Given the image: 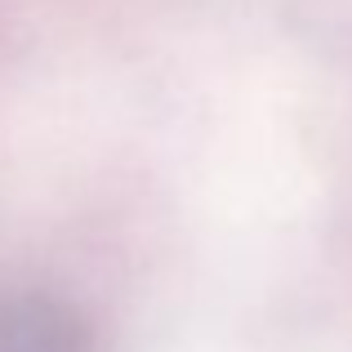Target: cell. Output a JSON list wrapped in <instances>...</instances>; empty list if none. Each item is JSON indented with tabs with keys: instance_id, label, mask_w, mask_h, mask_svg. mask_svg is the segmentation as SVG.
I'll use <instances>...</instances> for the list:
<instances>
[{
	"instance_id": "obj_1",
	"label": "cell",
	"mask_w": 352,
	"mask_h": 352,
	"mask_svg": "<svg viewBox=\"0 0 352 352\" xmlns=\"http://www.w3.org/2000/svg\"><path fill=\"white\" fill-rule=\"evenodd\" d=\"M0 352H94V339L72 303L45 290H9L0 294Z\"/></svg>"
}]
</instances>
